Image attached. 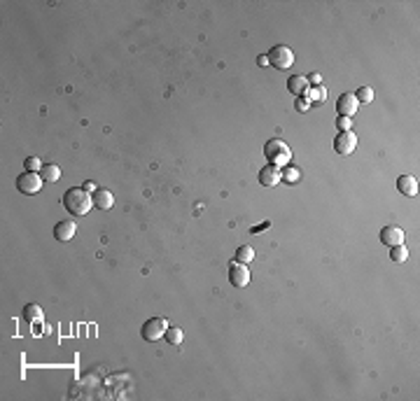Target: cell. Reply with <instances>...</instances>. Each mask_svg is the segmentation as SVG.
<instances>
[{
    "mask_svg": "<svg viewBox=\"0 0 420 401\" xmlns=\"http://www.w3.org/2000/svg\"><path fill=\"white\" fill-rule=\"evenodd\" d=\"M63 208H66L72 217H84L89 210L94 208V198H91L89 192H84L82 187H72L63 194Z\"/></svg>",
    "mask_w": 420,
    "mask_h": 401,
    "instance_id": "cell-1",
    "label": "cell"
},
{
    "mask_svg": "<svg viewBox=\"0 0 420 401\" xmlns=\"http://www.w3.org/2000/svg\"><path fill=\"white\" fill-rule=\"evenodd\" d=\"M264 156L271 166H276V168H285V166L292 161V149H290V145L285 143V140L273 138V140H269V143L264 145Z\"/></svg>",
    "mask_w": 420,
    "mask_h": 401,
    "instance_id": "cell-2",
    "label": "cell"
},
{
    "mask_svg": "<svg viewBox=\"0 0 420 401\" xmlns=\"http://www.w3.org/2000/svg\"><path fill=\"white\" fill-rule=\"evenodd\" d=\"M269 63H271L276 70H290V68L294 66V51L290 49L287 44H276V47H271V51H269Z\"/></svg>",
    "mask_w": 420,
    "mask_h": 401,
    "instance_id": "cell-3",
    "label": "cell"
},
{
    "mask_svg": "<svg viewBox=\"0 0 420 401\" xmlns=\"http://www.w3.org/2000/svg\"><path fill=\"white\" fill-rule=\"evenodd\" d=\"M166 329H168V322L164 317H149L143 325L140 334H143V338L147 343H154V341H159V338H164Z\"/></svg>",
    "mask_w": 420,
    "mask_h": 401,
    "instance_id": "cell-4",
    "label": "cell"
},
{
    "mask_svg": "<svg viewBox=\"0 0 420 401\" xmlns=\"http://www.w3.org/2000/svg\"><path fill=\"white\" fill-rule=\"evenodd\" d=\"M42 175L40 173H31V171H26V173H21V175L17 177V189L21 194H26V196H35V194L42 189Z\"/></svg>",
    "mask_w": 420,
    "mask_h": 401,
    "instance_id": "cell-5",
    "label": "cell"
},
{
    "mask_svg": "<svg viewBox=\"0 0 420 401\" xmlns=\"http://www.w3.org/2000/svg\"><path fill=\"white\" fill-rule=\"evenodd\" d=\"M355 147H357V136H355L353 131H341L334 138V149H336V154H341V156L353 154Z\"/></svg>",
    "mask_w": 420,
    "mask_h": 401,
    "instance_id": "cell-6",
    "label": "cell"
},
{
    "mask_svg": "<svg viewBox=\"0 0 420 401\" xmlns=\"http://www.w3.org/2000/svg\"><path fill=\"white\" fill-rule=\"evenodd\" d=\"M229 282H231L233 287H248V282H250L248 264L231 261V264H229Z\"/></svg>",
    "mask_w": 420,
    "mask_h": 401,
    "instance_id": "cell-7",
    "label": "cell"
},
{
    "mask_svg": "<svg viewBox=\"0 0 420 401\" xmlns=\"http://www.w3.org/2000/svg\"><path fill=\"white\" fill-rule=\"evenodd\" d=\"M381 243L387 245V248H395V245H402L404 243V231L399 229L397 224H390V226H383L381 229Z\"/></svg>",
    "mask_w": 420,
    "mask_h": 401,
    "instance_id": "cell-8",
    "label": "cell"
},
{
    "mask_svg": "<svg viewBox=\"0 0 420 401\" xmlns=\"http://www.w3.org/2000/svg\"><path fill=\"white\" fill-rule=\"evenodd\" d=\"M359 110V103L355 98V94H341L336 100V112L338 117H353Z\"/></svg>",
    "mask_w": 420,
    "mask_h": 401,
    "instance_id": "cell-9",
    "label": "cell"
},
{
    "mask_svg": "<svg viewBox=\"0 0 420 401\" xmlns=\"http://www.w3.org/2000/svg\"><path fill=\"white\" fill-rule=\"evenodd\" d=\"M75 231H77V224H75V222L63 220L54 226V238L59 243H66V240H70V238H75Z\"/></svg>",
    "mask_w": 420,
    "mask_h": 401,
    "instance_id": "cell-10",
    "label": "cell"
},
{
    "mask_svg": "<svg viewBox=\"0 0 420 401\" xmlns=\"http://www.w3.org/2000/svg\"><path fill=\"white\" fill-rule=\"evenodd\" d=\"M308 89H310V84H308V77H304V75H292L287 79V91L292 96H306L308 94Z\"/></svg>",
    "mask_w": 420,
    "mask_h": 401,
    "instance_id": "cell-11",
    "label": "cell"
},
{
    "mask_svg": "<svg viewBox=\"0 0 420 401\" xmlns=\"http://www.w3.org/2000/svg\"><path fill=\"white\" fill-rule=\"evenodd\" d=\"M259 184L261 187H276V184H280V168H276V166H264L259 171Z\"/></svg>",
    "mask_w": 420,
    "mask_h": 401,
    "instance_id": "cell-12",
    "label": "cell"
},
{
    "mask_svg": "<svg viewBox=\"0 0 420 401\" xmlns=\"http://www.w3.org/2000/svg\"><path fill=\"white\" fill-rule=\"evenodd\" d=\"M397 192L404 196H415L418 194V180L413 175H399L397 177Z\"/></svg>",
    "mask_w": 420,
    "mask_h": 401,
    "instance_id": "cell-13",
    "label": "cell"
},
{
    "mask_svg": "<svg viewBox=\"0 0 420 401\" xmlns=\"http://www.w3.org/2000/svg\"><path fill=\"white\" fill-rule=\"evenodd\" d=\"M91 198H94V208H98V210H110L115 205V196L108 189H96L91 194Z\"/></svg>",
    "mask_w": 420,
    "mask_h": 401,
    "instance_id": "cell-14",
    "label": "cell"
},
{
    "mask_svg": "<svg viewBox=\"0 0 420 401\" xmlns=\"http://www.w3.org/2000/svg\"><path fill=\"white\" fill-rule=\"evenodd\" d=\"M40 175H42L44 182H59L61 180V168H59L56 164H44L42 171H40Z\"/></svg>",
    "mask_w": 420,
    "mask_h": 401,
    "instance_id": "cell-15",
    "label": "cell"
},
{
    "mask_svg": "<svg viewBox=\"0 0 420 401\" xmlns=\"http://www.w3.org/2000/svg\"><path fill=\"white\" fill-rule=\"evenodd\" d=\"M299 177H301V173H299L294 166H285L280 171V182H285V184H297Z\"/></svg>",
    "mask_w": 420,
    "mask_h": 401,
    "instance_id": "cell-16",
    "label": "cell"
},
{
    "mask_svg": "<svg viewBox=\"0 0 420 401\" xmlns=\"http://www.w3.org/2000/svg\"><path fill=\"white\" fill-rule=\"evenodd\" d=\"M164 338H166L171 345H180V343L185 341V334H182V329H180V327H168L166 334H164Z\"/></svg>",
    "mask_w": 420,
    "mask_h": 401,
    "instance_id": "cell-17",
    "label": "cell"
},
{
    "mask_svg": "<svg viewBox=\"0 0 420 401\" xmlns=\"http://www.w3.org/2000/svg\"><path fill=\"white\" fill-rule=\"evenodd\" d=\"M254 259V250L250 248V245H241V248L236 250V261L238 264H250Z\"/></svg>",
    "mask_w": 420,
    "mask_h": 401,
    "instance_id": "cell-18",
    "label": "cell"
},
{
    "mask_svg": "<svg viewBox=\"0 0 420 401\" xmlns=\"http://www.w3.org/2000/svg\"><path fill=\"white\" fill-rule=\"evenodd\" d=\"M355 98H357L359 105H366L374 100V89L371 87H359L357 91H355Z\"/></svg>",
    "mask_w": 420,
    "mask_h": 401,
    "instance_id": "cell-19",
    "label": "cell"
},
{
    "mask_svg": "<svg viewBox=\"0 0 420 401\" xmlns=\"http://www.w3.org/2000/svg\"><path fill=\"white\" fill-rule=\"evenodd\" d=\"M406 257H409V250L404 248V243H402V245H395L392 252H390V259H392L395 264H404V261H406Z\"/></svg>",
    "mask_w": 420,
    "mask_h": 401,
    "instance_id": "cell-20",
    "label": "cell"
},
{
    "mask_svg": "<svg viewBox=\"0 0 420 401\" xmlns=\"http://www.w3.org/2000/svg\"><path fill=\"white\" fill-rule=\"evenodd\" d=\"M306 98H308V100H320V103H325V100H327V89L322 87V84H320V87H310V89H308V94H306Z\"/></svg>",
    "mask_w": 420,
    "mask_h": 401,
    "instance_id": "cell-21",
    "label": "cell"
},
{
    "mask_svg": "<svg viewBox=\"0 0 420 401\" xmlns=\"http://www.w3.org/2000/svg\"><path fill=\"white\" fill-rule=\"evenodd\" d=\"M23 317H26L28 322H33V319L42 317V308H40V306H35V303H31V306H26V308H23Z\"/></svg>",
    "mask_w": 420,
    "mask_h": 401,
    "instance_id": "cell-22",
    "label": "cell"
},
{
    "mask_svg": "<svg viewBox=\"0 0 420 401\" xmlns=\"http://www.w3.org/2000/svg\"><path fill=\"white\" fill-rule=\"evenodd\" d=\"M26 171L40 173V171H42V161H40L38 156H28V159H26Z\"/></svg>",
    "mask_w": 420,
    "mask_h": 401,
    "instance_id": "cell-23",
    "label": "cell"
},
{
    "mask_svg": "<svg viewBox=\"0 0 420 401\" xmlns=\"http://www.w3.org/2000/svg\"><path fill=\"white\" fill-rule=\"evenodd\" d=\"M336 128H338V133H341V131H350V128H353L350 117H338V119H336Z\"/></svg>",
    "mask_w": 420,
    "mask_h": 401,
    "instance_id": "cell-24",
    "label": "cell"
},
{
    "mask_svg": "<svg viewBox=\"0 0 420 401\" xmlns=\"http://www.w3.org/2000/svg\"><path fill=\"white\" fill-rule=\"evenodd\" d=\"M294 108H297V112H306L310 108V100L306 98V96H299L297 103H294Z\"/></svg>",
    "mask_w": 420,
    "mask_h": 401,
    "instance_id": "cell-25",
    "label": "cell"
},
{
    "mask_svg": "<svg viewBox=\"0 0 420 401\" xmlns=\"http://www.w3.org/2000/svg\"><path fill=\"white\" fill-rule=\"evenodd\" d=\"M308 84H313V87H320V75H318V72H313V75L308 77Z\"/></svg>",
    "mask_w": 420,
    "mask_h": 401,
    "instance_id": "cell-26",
    "label": "cell"
},
{
    "mask_svg": "<svg viewBox=\"0 0 420 401\" xmlns=\"http://www.w3.org/2000/svg\"><path fill=\"white\" fill-rule=\"evenodd\" d=\"M84 192H89V194H94L96 192V182H91V180H89V182H84Z\"/></svg>",
    "mask_w": 420,
    "mask_h": 401,
    "instance_id": "cell-27",
    "label": "cell"
},
{
    "mask_svg": "<svg viewBox=\"0 0 420 401\" xmlns=\"http://www.w3.org/2000/svg\"><path fill=\"white\" fill-rule=\"evenodd\" d=\"M269 226H271V222H264V224H259V226H254V233H257V231H261V229H269Z\"/></svg>",
    "mask_w": 420,
    "mask_h": 401,
    "instance_id": "cell-28",
    "label": "cell"
},
{
    "mask_svg": "<svg viewBox=\"0 0 420 401\" xmlns=\"http://www.w3.org/2000/svg\"><path fill=\"white\" fill-rule=\"evenodd\" d=\"M257 63H259V66H269V59H266V56H259V59H257Z\"/></svg>",
    "mask_w": 420,
    "mask_h": 401,
    "instance_id": "cell-29",
    "label": "cell"
}]
</instances>
